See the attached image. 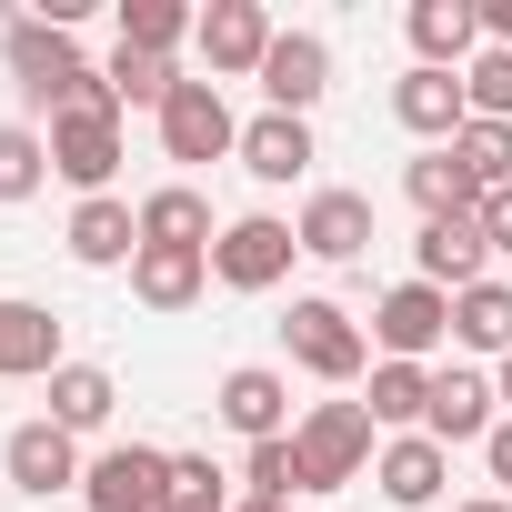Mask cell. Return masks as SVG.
<instances>
[{
  "mask_svg": "<svg viewBox=\"0 0 512 512\" xmlns=\"http://www.w3.org/2000/svg\"><path fill=\"white\" fill-rule=\"evenodd\" d=\"M51 171H61L81 201H101V191H111V171H121V101H111V81H101V71H81V81H71V101L51 111Z\"/></svg>",
  "mask_w": 512,
  "mask_h": 512,
  "instance_id": "obj_1",
  "label": "cell"
},
{
  "mask_svg": "<svg viewBox=\"0 0 512 512\" xmlns=\"http://www.w3.org/2000/svg\"><path fill=\"white\" fill-rule=\"evenodd\" d=\"M282 352H292L312 382H332V392H352V382L382 362V352H372V332H362L342 302H322V292H302V302L282 312Z\"/></svg>",
  "mask_w": 512,
  "mask_h": 512,
  "instance_id": "obj_2",
  "label": "cell"
},
{
  "mask_svg": "<svg viewBox=\"0 0 512 512\" xmlns=\"http://www.w3.org/2000/svg\"><path fill=\"white\" fill-rule=\"evenodd\" d=\"M0 71H11V91L51 121L91 61H81V31H61V21H41V11H31V21H11V31H0Z\"/></svg>",
  "mask_w": 512,
  "mask_h": 512,
  "instance_id": "obj_3",
  "label": "cell"
},
{
  "mask_svg": "<svg viewBox=\"0 0 512 512\" xmlns=\"http://www.w3.org/2000/svg\"><path fill=\"white\" fill-rule=\"evenodd\" d=\"M292 442H302L312 492H342V482H362V472L382 462V422H372L362 402H312V412L292 422Z\"/></svg>",
  "mask_w": 512,
  "mask_h": 512,
  "instance_id": "obj_4",
  "label": "cell"
},
{
  "mask_svg": "<svg viewBox=\"0 0 512 512\" xmlns=\"http://www.w3.org/2000/svg\"><path fill=\"white\" fill-rule=\"evenodd\" d=\"M292 262H302V241H292V221H272V211H241V221H221V241H211V282H221V292H282Z\"/></svg>",
  "mask_w": 512,
  "mask_h": 512,
  "instance_id": "obj_5",
  "label": "cell"
},
{
  "mask_svg": "<svg viewBox=\"0 0 512 512\" xmlns=\"http://www.w3.org/2000/svg\"><path fill=\"white\" fill-rule=\"evenodd\" d=\"M81 502H91V512H161V502H171V452H161V442H111V452H91Z\"/></svg>",
  "mask_w": 512,
  "mask_h": 512,
  "instance_id": "obj_6",
  "label": "cell"
},
{
  "mask_svg": "<svg viewBox=\"0 0 512 512\" xmlns=\"http://www.w3.org/2000/svg\"><path fill=\"white\" fill-rule=\"evenodd\" d=\"M372 342H382V362H432V352L452 342V292L392 282V292L372 302Z\"/></svg>",
  "mask_w": 512,
  "mask_h": 512,
  "instance_id": "obj_7",
  "label": "cell"
},
{
  "mask_svg": "<svg viewBox=\"0 0 512 512\" xmlns=\"http://www.w3.org/2000/svg\"><path fill=\"white\" fill-rule=\"evenodd\" d=\"M201 61H211V81H262V61H272V11H262V0H211V11H201Z\"/></svg>",
  "mask_w": 512,
  "mask_h": 512,
  "instance_id": "obj_8",
  "label": "cell"
},
{
  "mask_svg": "<svg viewBox=\"0 0 512 512\" xmlns=\"http://www.w3.org/2000/svg\"><path fill=\"white\" fill-rule=\"evenodd\" d=\"M0 472H11V492H31V502H51V492H81V442L41 412V422H11V442H0Z\"/></svg>",
  "mask_w": 512,
  "mask_h": 512,
  "instance_id": "obj_9",
  "label": "cell"
},
{
  "mask_svg": "<svg viewBox=\"0 0 512 512\" xmlns=\"http://www.w3.org/2000/svg\"><path fill=\"white\" fill-rule=\"evenodd\" d=\"M161 151H171V161H231V151H241V121H231L221 81H181V91L161 101Z\"/></svg>",
  "mask_w": 512,
  "mask_h": 512,
  "instance_id": "obj_10",
  "label": "cell"
},
{
  "mask_svg": "<svg viewBox=\"0 0 512 512\" xmlns=\"http://www.w3.org/2000/svg\"><path fill=\"white\" fill-rule=\"evenodd\" d=\"M412 282H432V292H472V282H492V231H482V211H462V221H422V241H412Z\"/></svg>",
  "mask_w": 512,
  "mask_h": 512,
  "instance_id": "obj_11",
  "label": "cell"
},
{
  "mask_svg": "<svg viewBox=\"0 0 512 512\" xmlns=\"http://www.w3.org/2000/svg\"><path fill=\"white\" fill-rule=\"evenodd\" d=\"M292 241H302V262H362V251H372V191H342V181H322V191L302 201Z\"/></svg>",
  "mask_w": 512,
  "mask_h": 512,
  "instance_id": "obj_12",
  "label": "cell"
},
{
  "mask_svg": "<svg viewBox=\"0 0 512 512\" xmlns=\"http://www.w3.org/2000/svg\"><path fill=\"white\" fill-rule=\"evenodd\" d=\"M492 422H502V392H492V372H462V362H442V372H432V412H422V432H432L442 452H462V442H492Z\"/></svg>",
  "mask_w": 512,
  "mask_h": 512,
  "instance_id": "obj_13",
  "label": "cell"
},
{
  "mask_svg": "<svg viewBox=\"0 0 512 512\" xmlns=\"http://www.w3.org/2000/svg\"><path fill=\"white\" fill-rule=\"evenodd\" d=\"M211 412H221V432H241V442H282V432H292V382H282L272 362H241V372H221Z\"/></svg>",
  "mask_w": 512,
  "mask_h": 512,
  "instance_id": "obj_14",
  "label": "cell"
},
{
  "mask_svg": "<svg viewBox=\"0 0 512 512\" xmlns=\"http://www.w3.org/2000/svg\"><path fill=\"white\" fill-rule=\"evenodd\" d=\"M61 362H71V352H61V312L0 292V382H51Z\"/></svg>",
  "mask_w": 512,
  "mask_h": 512,
  "instance_id": "obj_15",
  "label": "cell"
},
{
  "mask_svg": "<svg viewBox=\"0 0 512 512\" xmlns=\"http://www.w3.org/2000/svg\"><path fill=\"white\" fill-rule=\"evenodd\" d=\"M322 91H332V41H322V31H282L272 61H262V101L292 111V121H312Z\"/></svg>",
  "mask_w": 512,
  "mask_h": 512,
  "instance_id": "obj_16",
  "label": "cell"
},
{
  "mask_svg": "<svg viewBox=\"0 0 512 512\" xmlns=\"http://www.w3.org/2000/svg\"><path fill=\"white\" fill-rule=\"evenodd\" d=\"M392 121H402L412 141H432V151H442V141L472 121V101H462V71H422V61H412V71L392 81Z\"/></svg>",
  "mask_w": 512,
  "mask_h": 512,
  "instance_id": "obj_17",
  "label": "cell"
},
{
  "mask_svg": "<svg viewBox=\"0 0 512 512\" xmlns=\"http://www.w3.org/2000/svg\"><path fill=\"white\" fill-rule=\"evenodd\" d=\"M372 482H382V502L422 512V502H442V482H452V452H442L432 432H392V442H382V462H372Z\"/></svg>",
  "mask_w": 512,
  "mask_h": 512,
  "instance_id": "obj_18",
  "label": "cell"
},
{
  "mask_svg": "<svg viewBox=\"0 0 512 512\" xmlns=\"http://www.w3.org/2000/svg\"><path fill=\"white\" fill-rule=\"evenodd\" d=\"M201 292H211V251H161V241L131 251V302L141 312H191Z\"/></svg>",
  "mask_w": 512,
  "mask_h": 512,
  "instance_id": "obj_19",
  "label": "cell"
},
{
  "mask_svg": "<svg viewBox=\"0 0 512 512\" xmlns=\"http://www.w3.org/2000/svg\"><path fill=\"white\" fill-rule=\"evenodd\" d=\"M412 61L422 71H462L472 51H482V0H412Z\"/></svg>",
  "mask_w": 512,
  "mask_h": 512,
  "instance_id": "obj_20",
  "label": "cell"
},
{
  "mask_svg": "<svg viewBox=\"0 0 512 512\" xmlns=\"http://www.w3.org/2000/svg\"><path fill=\"white\" fill-rule=\"evenodd\" d=\"M231 161H241L251 181H272V191H282V181H302L322 151H312V121H292V111H262V121H241V151H231Z\"/></svg>",
  "mask_w": 512,
  "mask_h": 512,
  "instance_id": "obj_21",
  "label": "cell"
},
{
  "mask_svg": "<svg viewBox=\"0 0 512 512\" xmlns=\"http://www.w3.org/2000/svg\"><path fill=\"white\" fill-rule=\"evenodd\" d=\"M61 241H71V262H81V272H121L131 251H141V211H131L121 191H101V201H81V211H71V231H61Z\"/></svg>",
  "mask_w": 512,
  "mask_h": 512,
  "instance_id": "obj_22",
  "label": "cell"
},
{
  "mask_svg": "<svg viewBox=\"0 0 512 512\" xmlns=\"http://www.w3.org/2000/svg\"><path fill=\"white\" fill-rule=\"evenodd\" d=\"M402 191H412L422 221H462V211H482V181L452 161V141H442V151H412V161H402Z\"/></svg>",
  "mask_w": 512,
  "mask_h": 512,
  "instance_id": "obj_23",
  "label": "cell"
},
{
  "mask_svg": "<svg viewBox=\"0 0 512 512\" xmlns=\"http://www.w3.org/2000/svg\"><path fill=\"white\" fill-rule=\"evenodd\" d=\"M141 241H161V251H211L221 221H211V201H201L191 181H161V191L141 201Z\"/></svg>",
  "mask_w": 512,
  "mask_h": 512,
  "instance_id": "obj_24",
  "label": "cell"
},
{
  "mask_svg": "<svg viewBox=\"0 0 512 512\" xmlns=\"http://www.w3.org/2000/svg\"><path fill=\"white\" fill-rule=\"evenodd\" d=\"M362 412H372L382 432H422V412H432V362H372Z\"/></svg>",
  "mask_w": 512,
  "mask_h": 512,
  "instance_id": "obj_25",
  "label": "cell"
},
{
  "mask_svg": "<svg viewBox=\"0 0 512 512\" xmlns=\"http://www.w3.org/2000/svg\"><path fill=\"white\" fill-rule=\"evenodd\" d=\"M41 392H51V422H61L71 442H81V432H101V422H111V402H121V382H111L101 362H61Z\"/></svg>",
  "mask_w": 512,
  "mask_h": 512,
  "instance_id": "obj_26",
  "label": "cell"
},
{
  "mask_svg": "<svg viewBox=\"0 0 512 512\" xmlns=\"http://www.w3.org/2000/svg\"><path fill=\"white\" fill-rule=\"evenodd\" d=\"M452 342L482 362H512V282H472L452 292Z\"/></svg>",
  "mask_w": 512,
  "mask_h": 512,
  "instance_id": "obj_27",
  "label": "cell"
},
{
  "mask_svg": "<svg viewBox=\"0 0 512 512\" xmlns=\"http://www.w3.org/2000/svg\"><path fill=\"white\" fill-rule=\"evenodd\" d=\"M191 31H201V11H181V0H121V51H151V61H171Z\"/></svg>",
  "mask_w": 512,
  "mask_h": 512,
  "instance_id": "obj_28",
  "label": "cell"
},
{
  "mask_svg": "<svg viewBox=\"0 0 512 512\" xmlns=\"http://www.w3.org/2000/svg\"><path fill=\"white\" fill-rule=\"evenodd\" d=\"M101 81H111V101H121V111H151V121H161V101L181 91V71H171V61H151V51H111V71H101Z\"/></svg>",
  "mask_w": 512,
  "mask_h": 512,
  "instance_id": "obj_29",
  "label": "cell"
},
{
  "mask_svg": "<svg viewBox=\"0 0 512 512\" xmlns=\"http://www.w3.org/2000/svg\"><path fill=\"white\" fill-rule=\"evenodd\" d=\"M452 161L482 181V201L512 191V121H462V131H452Z\"/></svg>",
  "mask_w": 512,
  "mask_h": 512,
  "instance_id": "obj_30",
  "label": "cell"
},
{
  "mask_svg": "<svg viewBox=\"0 0 512 512\" xmlns=\"http://www.w3.org/2000/svg\"><path fill=\"white\" fill-rule=\"evenodd\" d=\"M241 482H251V502H292V492H312L302 442H292V432H282V442H251V452H241Z\"/></svg>",
  "mask_w": 512,
  "mask_h": 512,
  "instance_id": "obj_31",
  "label": "cell"
},
{
  "mask_svg": "<svg viewBox=\"0 0 512 512\" xmlns=\"http://www.w3.org/2000/svg\"><path fill=\"white\" fill-rule=\"evenodd\" d=\"M41 181H51V131L11 121V131H0V201H31Z\"/></svg>",
  "mask_w": 512,
  "mask_h": 512,
  "instance_id": "obj_32",
  "label": "cell"
},
{
  "mask_svg": "<svg viewBox=\"0 0 512 512\" xmlns=\"http://www.w3.org/2000/svg\"><path fill=\"white\" fill-rule=\"evenodd\" d=\"M462 101H472V121H512V51H472L462 61Z\"/></svg>",
  "mask_w": 512,
  "mask_h": 512,
  "instance_id": "obj_33",
  "label": "cell"
},
{
  "mask_svg": "<svg viewBox=\"0 0 512 512\" xmlns=\"http://www.w3.org/2000/svg\"><path fill=\"white\" fill-rule=\"evenodd\" d=\"M482 472H492V492H502V502H512V412H502V422H492V442H482Z\"/></svg>",
  "mask_w": 512,
  "mask_h": 512,
  "instance_id": "obj_34",
  "label": "cell"
},
{
  "mask_svg": "<svg viewBox=\"0 0 512 512\" xmlns=\"http://www.w3.org/2000/svg\"><path fill=\"white\" fill-rule=\"evenodd\" d=\"M171 492H221V462H201V452H171Z\"/></svg>",
  "mask_w": 512,
  "mask_h": 512,
  "instance_id": "obj_35",
  "label": "cell"
},
{
  "mask_svg": "<svg viewBox=\"0 0 512 512\" xmlns=\"http://www.w3.org/2000/svg\"><path fill=\"white\" fill-rule=\"evenodd\" d=\"M482 231H492V251H512V191H492V201H482Z\"/></svg>",
  "mask_w": 512,
  "mask_h": 512,
  "instance_id": "obj_36",
  "label": "cell"
},
{
  "mask_svg": "<svg viewBox=\"0 0 512 512\" xmlns=\"http://www.w3.org/2000/svg\"><path fill=\"white\" fill-rule=\"evenodd\" d=\"M161 512H231V492H171Z\"/></svg>",
  "mask_w": 512,
  "mask_h": 512,
  "instance_id": "obj_37",
  "label": "cell"
},
{
  "mask_svg": "<svg viewBox=\"0 0 512 512\" xmlns=\"http://www.w3.org/2000/svg\"><path fill=\"white\" fill-rule=\"evenodd\" d=\"M492 392H502V412H512V362H502V372H492Z\"/></svg>",
  "mask_w": 512,
  "mask_h": 512,
  "instance_id": "obj_38",
  "label": "cell"
},
{
  "mask_svg": "<svg viewBox=\"0 0 512 512\" xmlns=\"http://www.w3.org/2000/svg\"><path fill=\"white\" fill-rule=\"evenodd\" d=\"M462 512H512V502H502V492H482V502H462Z\"/></svg>",
  "mask_w": 512,
  "mask_h": 512,
  "instance_id": "obj_39",
  "label": "cell"
},
{
  "mask_svg": "<svg viewBox=\"0 0 512 512\" xmlns=\"http://www.w3.org/2000/svg\"><path fill=\"white\" fill-rule=\"evenodd\" d=\"M231 512H292V502H231Z\"/></svg>",
  "mask_w": 512,
  "mask_h": 512,
  "instance_id": "obj_40",
  "label": "cell"
}]
</instances>
